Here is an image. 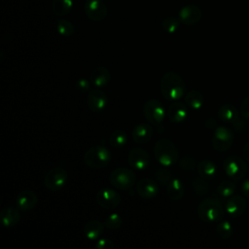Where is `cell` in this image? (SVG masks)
I'll return each instance as SVG.
<instances>
[{"mask_svg": "<svg viewBox=\"0 0 249 249\" xmlns=\"http://www.w3.org/2000/svg\"><path fill=\"white\" fill-rule=\"evenodd\" d=\"M160 91L166 100L178 101L186 91V84L178 73L168 71L161 77Z\"/></svg>", "mask_w": 249, "mask_h": 249, "instance_id": "1", "label": "cell"}, {"mask_svg": "<svg viewBox=\"0 0 249 249\" xmlns=\"http://www.w3.org/2000/svg\"><path fill=\"white\" fill-rule=\"evenodd\" d=\"M154 155L156 160L161 165L168 167L177 163L179 153L173 141L167 138L159 139L154 146Z\"/></svg>", "mask_w": 249, "mask_h": 249, "instance_id": "2", "label": "cell"}, {"mask_svg": "<svg viewBox=\"0 0 249 249\" xmlns=\"http://www.w3.org/2000/svg\"><path fill=\"white\" fill-rule=\"evenodd\" d=\"M225 214L224 207L220 200L214 197L203 199L197 206V215L205 223H215L223 219Z\"/></svg>", "mask_w": 249, "mask_h": 249, "instance_id": "3", "label": "cell"}, {"mask_svg": "<svg viewBox=\"0 0 249 249\" xmlns=\"http://www.w3.org/2000/svg\"><path fill=\"white\" fill-rule=\"evenodd\" d=\"M111 160V152L103 145H96L88 149L84 155L86 165L92 169L105 168Z\"/></svg>", "mask_w": 249, "mask_h": 249, "instance_id": "4", "label": "cell"}, {"mask_svg": "<svg viewBox=\"0 0 249 249\" xmlns=\"http://www.w3.org/2000/svg\"><path fill=\"white\" fill-rule=\"evenodd\" d=\"M136 181L135 173L126 167H118L111 171L109 182L113 187L121 191H129Z\"/></svg>", "mask_w": 249, "mask_h": 249, "instance_id": "5", "label": "cell"}, {"mask_svg": "<svg viewBox=\"0 0 249 249\" xmlns=\"http://www.w3.org/2000/svg\"><path fill=\"white\" fill-rule=\"evenodd\" d=\"M223 168L227 176L234 181L243 179L247 173L248 166L245 160L236 155H231L224 160Z\"/></svg>", "mask_w": 249, "mask_h": 249, "instance_id": "6", "label": "cell"}, {"mask_svg": "<svg viewBox=\"0 0 249 249\" xmlns=\"http://www.w3.org/2000/svg\"><path fill=\"white\" fill-rule=\"evenodd\" d=\"M143 114L146 120L155 126H160L165 117V111L162 103L156 99H148L143 106Z\"/></svg>", "mask_w": 249, "mask_h": 249, "instance_id": "7", "label": "cell"}, {"mask_svg": "<svg viewBox=\"0 0 249 249\" xmlns=\"http://www.w3.org/2000/svg\"><path fill=\"white\" fill-rule=\"evenodd\" d=\"M234 141V134L231 129L225 125L217 126L212 135V146L218 152L228 151Z\"/></svg>", "mask_w": 249, "mask_h": 249, "instance_id": "8", "label": "cell"}, {"mask_svg": "<svg viewBox=\"0 0 249 249\" xmlns=\"http://www.w3.org/2000/svg\"><path fill=\"white\" fill-rule=\"evenodd\" d=\"M67 180V171L60 166H56L47 172L44 179V186L51 192H57L66 185Z\"/></svg>", "mask_w": 249, "mask_h": 249, "instance_id": "9", "label": "cell"}, {"mask_svg": "<svg viewBox=\"0 0 249 249\" xmlns=\"http://www.w3.org/2000/svg\"><path fill=\"white\" fill-rule=\"evenodd\" d=\"M95 198L97 204L107 210H113L121 203V196L119 195V193L109 188L100 189L96 193Z\"/></svg>", "mask_w": 249, "mask_h": 249, "instance_id": "10", "label": "cell"}, {"mask_svg": "<svg viewBox=\"0 0 249 249\" xmlns=\"http://www.w3.org/2000/svg\"><path fill=\"white\" fill-rule=\"evenodd\" d=\"M86 16L93 21L103 20L108 13V9L103 0H86L84 5Z\"/></svg>", "mask_w": 249, "mask_h": 249, "instance_id": "11", "label": "cell"}, {"mask_svg": "<svg viewBox=\"0 0 249 249\" xmlns=\"http://www.w3.org/2000/svg\"><path fill=\"white\" fill-rule=\"evenodd\" d=\"M127 161H128V164L134 170L141 171L149 167L150 157L145 150L141 148H134L129 151L127 155Z\"/></svg>", "mask_w": 249, "mask_h": 249, "instance_id": "12", "label": "cell"}, {"mask_svg": "<svg viewBox=\"0 0 249 249\" xmlns=\"http://www.w3.org/2000/svg\"><path fill=\"white\" fill-rule=\"evenodd\" d=\"M247 208V201L244 196L233 195L229 197L225 204L226 212L232 218H239Z\"/></svg>", "mask_w": 249, "mask_h": 249, "instance_id": "13", "label": "cell"}, {"mask_svg": "<svg viewBox=\"0 0 249 249\" xmlns=\"http://www.w3.org/2000/svg\"><path fill=\"white\" fill-rule=\"evenodd\" d=\"M202 18V11L196 5H187L183 7L178 14L180 21L186 25L196 24Z\"/></svg>", "mask_w": 249, "mask_h": 249, "instance_id": "14", "label": "cell"}, {"mask_svg": "<svg viewBox=\"0 0 249 249\" xmlns=\"http://www.w3.org/2000/svg\"><path fill=\"white\" fill-rule=\"evenodd\" d=\"M87 104L90 111L98 113L103 111L108 104V97L106 93L100 89H93L88 93Z\"/></svg>", "mask_w": 249, "mask_h": 249, "instance_id": "15", "label": "cell"}, {"mask_svg": "<svg viewBox=\"0 0 249 249\" xmlns=\"http://www.w3.org/2000/svg\"><path fill=\"white\" fill-rule=\"evenodd\" d=\"M136 192L140 197L144 199H151L157 196L159 193V185L154 179L142 178L137 183Z\"/></svg>", "mask_w": 249, "mask_h": 249, "instance_id": "16", "label": "cell"}, {"mask_svg": "<svg viewBox=\"0 0 249 249\" xmlns=\"http://www.w3.org/2000/svg\"><path fill=\"white\" fill-rule=\"evenodd\" d=\"M38 203L37 195L31 190H23L16 197V204L19 210L29 211Z\"/></svg>", "mask_w": 249, "mask_h": 249, "instance_id": "17", "label": "cell"}, {"mask_svg": "<svg viewBox=\"0 0 249 249\" xmlns=\"http://www.w3.org/2000/svg\"><path fill=\"white\" fill-rule=\"evenodd\" d=\"M167 117H168L169 121L173 124L183 123L188 117L187 107L179 101H173L168 106Z\"/></svg>", "mask_w": 249, "mask_h": 249, "instance_id": "18", "label": "cell"}, {"mask_svg": "<svg viewBox=\"0 0 249 249\" xmlns=\"http://www.w3.org/2000/svg\"><path fill=\"white\" fill-rule=\"evenodd\" d=\"M153 134H154V129L152 128V126L144 123L135 125L131 132L133 141L138 144L148 143L152 139Z\"/></svg>", "mask_w": 249, "mask_h": 249, "instance_id": "19", "label": "cell"}, {"mask_svg": "<svg viewBox=\"0 0 249 249\" xmlns=\"http://www.w3.org/2000/svg\"><path fill=\"white\" fill-rule=\"evenodd\" d=\"M89 80L90 83L96 88H104L111 80V73L106 67L98 66L90 72Z\"/></svg>", "mask_w": 249, "mask_h": 249, "instance_id": "20", "label": "cell"}, {"mask_svg": "<svg viewBox=\"0 0 249 249\" xmlns=\"http://www.w3.org/2000/svg\"><path fill=\"white\" fill-rule=\"evenodd\" d=\"M104 224L98 220H90L84 226V235L89 241H95L104 232Z\"/></svg>", "mask_w": 249, "mask_h": 249, "instance_id": "21", "label": "cell"}, {"mask_svg": "<svg viewBox=\"0 0 249 249\" xmlns=\"http://www.w3.org/2000/svg\"><path fill=\"white\" fill-rule=\"evenodd\" d=\"M217 115L222 122H224L225 124H231L240 117L237 108L231 103L223 104L218 109Z\"/></svg>", "mask_w": 249, "mask_h": 249, "instance_id": "22", "label": "cell"}, {"mask_svg": "<svg viewBox=\"0 0 249 249\" xmlns=\"http://www.w3.org/2000/svg\"><path fill=\"white\" fill-rule=\"evenodd\" d=\"M20 221V213L13 207H5L0 212V222L5 228H13Z\"/></svg>", "mask_w": 249, "mask_h": 249, "instance_id": "23", "label": "cell"}, {"mask_svg": "<svg viewBox=\"0 0 249 249\" xmlns=\"http://www.w3.org/2000/svg\"><path fill=\"white\" fill-rule=\"evenodd\" d=\"M166 193L171 200H180L184 196L185 193V188L181 180L178 178H172L166 185Z\"/></svg>", "mask_w": 249, "mask_h": 249, "instance_id": "24", "label": "cell"}, {"mask_svg": "<svg viewBox=\"0 0 249 249\" xmlns=\"http://www.w3.org/2000/svg\"><path fill=\"white\" fill-rule=\"evenodd\" d=\"M197 173L200 177L208 180V179H212L213 177L216 176L217 174V166L216 164L209 160H201L197 163Z\"/></svg>", "mask_w": 249, "mask_h": 249, "instance_id": "25", "label": "cell"}, {"mask_svg": "<svg viewBox=\"0 0 249 249\" xmlns=\"http://www.w3.org/2000/svg\"><path fill=\"white\" fill-rule=\"evenodd\" d=\"M185 102L193 110H199L204 104V96L198 90H190L186 93Z\"/></svg>", "mask_w": 249, "mask_h": 249, "instance_id": "26", "label": "cell"}, {"mask_svg": "<svg viewBox=\"0 0 249 249\" xmlns=\"http://www.w3.org/2000/svg\"><path fill=\"white\" fill-rule=\"evenodd\" d=\"M127 142V135L125 131L122 129H116L109 135V144L113 148H123Z\"/></svg>", "mask_w": 249, "mask_h": 249, "instance_id": "27", "label": "cell"}, {"mask_svg": "<svg viewBox=\"0 0 249 249\" xmlns=\"http://www.w3.org/2000/svg\"><path fill=\"white\" fill-rule=\"evenodd\" d=\"M73 2L72 0H53V11L56 16L62 17L69 14L72 10Z\"/></svg>", "mask_w": 249, "mask_h": 249, "instance_id": "28", "label": "cell"}, {"mask_svg": "<svg viewBox=\"0 0 249 249\" xmlns=\"http://www.w3.org/2000/svg\"><path fill=\"white\" fill-rule=\"evenodd\" d=\"M236 185L231 180H224L217 187V193L222 197H230L234 195Z\"/></svg>", "mask_w": 249, "mask_h": 249, "instance_id": "29", "label": "cell"}, {"mask_svg": "<svg viewBox=\"0 0 249 249\" xmlns=\"http://www.w3.org/2000/svg\"><path fill=\"white\" fill-rule=\"evenodd\" d=\"M216 232L220 238L229 239L233 233V228L229 221L223 220L216 226Z\"/></svg>", "mask_w": 249, "mask_h": 249, "instance_id": "30", "label": "cell"}, {"mask_svg": "<svg viewBox=\"0 0 249 249\" xmlns=\"http://www.w3.org/2000/svg\"><path fill=\"white\" fill-rule=\"evenodd\" d=\"M192 187L197 196H204L209 191V184L206 182V179L200 176L194 178L192 181Z\"/></svg>", "mask_w": 249, "mask_h": 249, "instance_id": "31", "label": "cell"}, {"mask_svg": "<svg viewBox=\"0 0 249 249\" xmlns=\"http://www.w3.org/2000/svg\"><path fill=\"white\" fill-rule=\"evenodd\" d=\"M56 29H57V32L60 35L65 36V37L72 36L76 31L75 26L73 25V23H71L70 21L65 20V19L58 20L57 25H56Z\"/></svg>", "mask_w": 249, "mask_h": 249, "instance_id": "32", "label": "cell"}, {"mask_svg": "<svg viewBox=\"0 0 249 249\" xmlns=\"http://www.w3.org/2000/svg\"><path fill=\"white\" fill-rule=\"evenodd\" d=\"M122 224H123V219L118 213H111L106 217L104 221V226L111 231L120 229Z\"/></svg>", "mask_w": 249, "mask_h": 249, "instance_id": "33", "label": "cell"}, {"mask_svg": "<svg viewBox=\"0 0 249 249\" xmlns=\"http://www.w3.org/2000/svg\"><path fill=\"white\" fill-rule=\"evenodd\" d=\"M180 25V19L175 17H167L161 22V27L167 33H175Z\"/></svg>", "mask_w": 249, "mask_h": 249, "instance_id": "34", "label": "cell"}, {"mask_svg": "<svg viewBox=\"0 0 249 249\" xmlns=\"http://www.w3.org/2000/svg\"><path fill=\"white\" fill-rule=\"evenodd\" d=\"M179 167L185 171H193L196 169V167H197V162L195 158H193L192 156L189 155H185L183 156L180 160H179Z\"/></svg>", "mask_w": 249, "mask_h": 249, "instance_id": "35", "label": "cell"}, {"mask_svg": "<svg viewBox=\"0 0 249 249\" xmlns=\"http://www.w3.org/2000/svg\"><path fill=\"white\" fill-rule=\"evenodd\" d=\"M154 175L156 177V180L162 185H167L168 182L172 179V174L165 169H158L154 173Z\"/></svg>", "mask_w": 249, "mask_h": 249, "instance_id": "36", "label": "cell"}, {"mask_svg": "<svg viewBox=\"0 0 249 249\" xmlns=\"http://www.w3.org/2000/svg\"><path fill=\"white\" fill-rule=\"evenodd\" d=\"M75 88L81 93H88L90 89V83L87 79H79L75 83Z\"/></svg>", "mask_w": 249, "mask_h": 249, "instance_id": "37", "label": "cell"}, {"mask_svg": "<svg viewBox=\"0 0 249 249\" xmlns=\"http://www.w3.org/2000/svg\"><path fill=\"white\" fill-rule=\"evenodd\" d=\"M114 242L108 238H98L94 244L95 249H113Z\"/></svg>", "mask_w": 249, "mask_h": 249, "instance_id": "38", "label": "cell"}, {"mask_svg": "<svg viewBox=\"0 0 249 249\" xmlns=\"http://www.w3.org/2000/svg\"><path fill=\"white\" fill-rule=\"evenodd\" d=\"M245 120H246V119L241 116V117H239L235 122H233V123L231 124L232 127L234 128V130H235L236 132L242 133V132H244V131L246 130V128H247V123L245 122Z\"/></svg>", "mask_w": 249, "mask_h": 249, "instance_id": "39", "label": "cell"}, {"mask_svg": "<svg viewBox=\"0 0 249 249\" xmlns=\"http://www.w3.org/2000/svg\"><path fill=\"white\" fill-rule=\"evenodd\" d=\"M240 114L246 120H249V95L246 96L240 104Z\"/></svg>", "mask_w": 249, "mask_h": 249, "instance_id": "40", "label": "cell"}, {"mask_svg": "<svg viewBox=\"0 0 249 249\" xmlns=\"http://www.w3.org/2000/svg\"><path fill=\"white\" fill-rule=\"evenodd\" d=\"M241 192L245 197L249 198V178L245 179L241 184Z\"/></svg>", "mask_w": 249, "mask_h": 249, "instance_id": "41", "label": "cell"}, {"mask_svg": "<svg viewBox=\"0 0 249 249\" xmlns=\"http://www.w3.org/2000/svg\"><path fill=\"white\" fill-rule=\"evenodd\" d=\"M216 120L213 117H208L205 121H204V125L207 129H212L214 127H216Z\"/></svg>", "mask_w": 249, "mask_h": 249, "instance_id": "42", "label": "cell"}, {"mask_svg": "<svg viewBox=\"0 0 249 249\" xmlns=\"http://www.w3.org/2000/svg\"><path fill=\"white\" fill-rule=\"evenodd\" d=\"M242 155L244 157V159L249 162V141L243 146L242 149Z\"/></svg>", "mask_w": 249, "mask_h": 249, "instance_id": "43", "label": "cell"}]
</instances>
